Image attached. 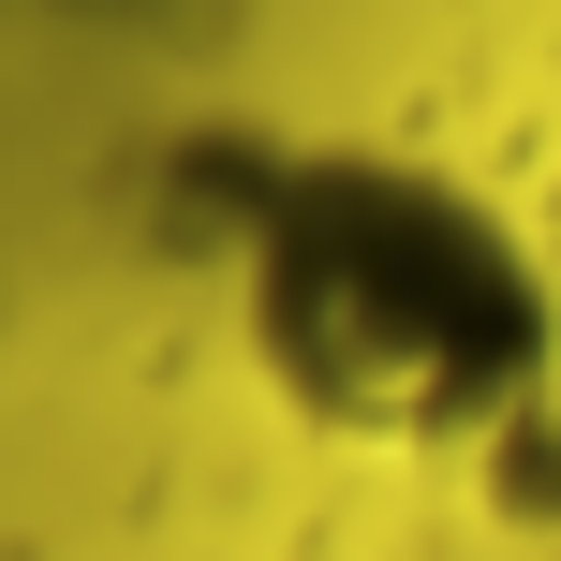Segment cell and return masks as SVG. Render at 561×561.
Segmentation results:
<instances>
[{"mask_svg": "<svg viewBox=\"0 0 561 561\" xmlns=\"http://www.w3.org/2000/svg\"><path fill=\"white\" fill-rule=\"evenodd\" d=\"M237 355L310 444L473 458L561 385V280L428 148H280L237 207Z\"/></svg>", "mask_w": 561, "mask_h": 561, "instance_id": "1", "label": "cell"}]
</instances>
